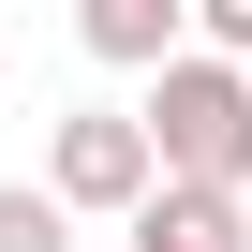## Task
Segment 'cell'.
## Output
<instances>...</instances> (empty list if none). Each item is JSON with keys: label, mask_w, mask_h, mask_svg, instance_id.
Here are the masks:
<instances>
[{"label": "cell", "mask_w": 252, "mask_h": 252, "mask_svg": "<svg viewBox=\"0 0 252 252\" xmlns=\"http://www.w3.org/2000/svg\"><path fill=\"white\" fill-rule=\"evenodd\" d=\"M89 60H119V74H163V60H193V0H89Z\"/></svg>", "instance_id": "obj_3"}, {"label": "cell", "mask_w": 252, "mask_h": 252, "mask_svg": "<svg viewBox=\"0 0 252 252\" xmlns=\"http://www.w3.org/2000/svg\"><path fill=\"white\" fill-rule=\"evenodd\" d=\"M134 119H149L163 178H193V193H237V208H252V74H237V60H208V45H193V60H163Z\"/></svg>", "instance_id": "obj_1"}, {"label": "cell", "mask_w": 252, "mask_h": 252, "mask_svg": "<svg viewBox=\"0 0 252 252\" xmlns=\"http://www.w3.org/2000/svg\"><path fill=\"white\" fill-rule=\"evenodd\" d=\"M134 252H237V193H193V178H163V193L134 208Z\"/></svg>", "instance_id": "obj_4"}, {"label": "cell", "mask_w": 252, "mask_h": 252, "mask_svg": "<svg viewBox=\"0 0 252 252\" xmlns=\"http://www.w3.org/2000/svg\"><path fill=\"white\" fill-rule=\"evenodd\" d=\"M45 193H60V222H74V208H119V222H134V208L163 193L149 119H134V104H74V119H60V149H45Z\"/></svg>", "instance_id": "obj_2"}, {"label": "cell", "mask_w": 252, "mask_h": 252, "mask_svg": "<svg viewBox=\"0 0 252 252\" xmlns=\"http://www.w3.org/2000/svg\"><path fill=\"white\" fill-rule=\"evenodd\" d=\"M237 252H252V208H237Z\"/></svg>", "instance_id": "obj_6"}, {"label": "cell", "mask_w": 252, "mask_h": 252, "mask_svg": "<svg viewBox=\"0 0 252 252\" xmlns=\"http://www.w3.org/2000/svg\"><path fill=\"white\" fill-rule=\"evenodd\" d=\"M0 252H74V237H60V193H45V178H0Z\"/></svg>", "instance_id": "obj_5"}]
</instances>
